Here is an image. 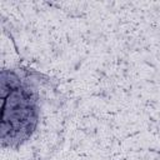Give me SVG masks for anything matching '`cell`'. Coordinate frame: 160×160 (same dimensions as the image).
Instances as JSON below:
<instances>
[{"mask_svg":"<svg viewBox=\"0 0 160 160\" xmlns=\"http://www.w3.org/2000/svg\"><path fill=\"white\" fill-rule=\"evenodd\" d=\"M2 144H19L28 140L36 128L40 106L36 88L24 81L18 74L10 72L9 80L2 75Z\"/></svg>","mask_w":160,"mask_h":160,"instance_id":"cell-1","label":"cell"}]
</instances>
